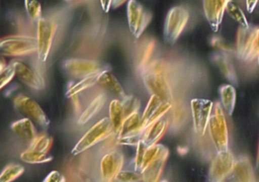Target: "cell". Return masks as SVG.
I'll return each mask as SVG.
<instances>
[{"label":"cell","mask_w":259,"mask_h":182,"mask_svg":"<svg viewBox=\"0 0 259 182\" xmlns=\"http://www.w3.org/2000/svg\"><path fill=\"white\" fill-rule=\"evenodd\" d=\"M115 130L110 118H104L95 124L82 138L79 140L72 150L74 156L80 154L91 147L114 134Z\"/></svg>","instance_id":"cell-3"},{"label":"cell","mask_w":259,"mask_h":182,"mask_svg":"<svg viewBox=\"0 0 259 182\" xmlns=\"http://www.w3.org/2000/svg\"><path fill=\"white\" fill-rule=\"evenodd\" d=\"M161 182H168V181H167V180H162Z\"/></svg>","instance_id":"cell-41"},{"label":"cell","mask_w":259,"mask_h":182,"mask_svg":"<svg viewBox=\"0 0 259 182\" xmlns=\"http://www.w3.org/2000/svg\"><path fill=\"white\" fill-rule=\"evenodd\" d=\"M43 182H66V177L58 171H53L47 175Z\"/></svg>","instance_id":"cell-34"},{"label":"cell","mask_w":259,"mask_h":182,"mask_svg":"<svg viewBox=\"0 0 259 182\" xmlns=\"http://www.w3.org/2000/svg\"><path fill=\"white\" fill-rule=\"evenodd\" d=\"M208 126L212 141L218 153L228 150L227 124L223 112L222 106L219 103L215 105L214 108H213Z\"/></svg>","instance_id":"cell-7"},{"label":"cell","mask_w":259,"mask_h":182,"mask_svg":"<svg viewBox=\"0 0 259 182\" xmlns=\"http://www.w3.org/2000/svg\"><path fill=\"white\" fill-rule=\"evenodd\" d=\"M235 161L229 150L218 153L210 166L209 179L210 182H224L233 173Z\"/></svg>","instance_id":"cell-11"},{"label":"cell","mask_w":259,"mask_h":182,"mask_svg":"<svg viewBox=\"0 0 259 182\" xmlns=\"http://www.w3.org/2000/svg\"><path fill=\"white\" fill-rule=\"evenodd\" d=\"M23 165L19 164H9L3 170L0 182H13L25 172Z\"/></svg>","instance_id":"cell-28"},{"label":"cell","mask_w":259,"mask_h":182,"mask_svg":"<svg viewBox=\"0 0 259 182\" xmlns=\"http://www.w3.org/2000/svg\"><path fill=\"white\" fill-rule=\"evenodd\" d=\"M62 68L72 77L84 78L94 74H100L104 71H110L111 67L103 61L70 58L62 63Z\"/></svg>","instance_id":"cell-2"},{"label":"cell","mask_w":259,"mask_h":182,"mask_svg":"<svg viewBox=\"0 0 259 182\" xmlns=\"http://www.w3.org/2000/svg\"><path fill=\"white\" fill-rule=\"evenodd\" d=\"M172 108V103L164 101L156 95H152L142 115V128L163 118L165 114Z\"/></svg>","instance_id":"cell-12"},{"label":"cell","mask_w":259,"mask_h":182,"mask_svg":"<svg viewBox=\"0 0 259 182\" xmlns=\"http://www.w3.org/2000/svg\"><path fill=\"white\" fill-rule=\"evenodd\" d=\"M233 172L236 173L238 182H254V174L251 165L244 159L235 164Z\"/></svg>","instance_id":"cell-23"},{"label":"cell","mask_w":259,"mask_h":182,"mask_svg":"<svg viewBox=\"0 0 259 182\" xmlns=\"http://www.w3.org/2000/svg\"><path fill=\"white\" fill-rule=\"evenodd\" d=\"M53 143H54V139L51 135L46 133H40L37 135V136L33 140L28 149L36 150L40 153H48L52 147Z\"/></svg>","instance_id":"cell-27"},{"label":"cell","mask_w":259,"mask_h":182,"mask_svg":"<svg viewBox=\"0 0 259 182\" xmlns=\"http://www.w3.org/2000/svg\"><path fill=\"white\" fill-rule=\"evenodd\" d=\"M109 115L115 133L117 134L122 127V123L125 118V112L122 107V102L118 100H112L109 106Z\"/></svg>","instance_id":"cell-21"},{"label":"cell","mask_w":259,"mask_h":182,"mask_svg":"<svg viewBox=\"0 0 259 182\" xmlns=\"http://www.w3.org/2000/svg\"><path fill=\"white\" fill-rule=\"evenodd\" d=\"M13 103L15 108L22 115L35 121L42 128H48L50 119L35 100L24 94H19L15 97Z\"/></svg>","instance_id":"cell-9"},{"label":"cell","mask_w":259,"mask_h":182,"mask_svg":"<svg viewBox=\"0 0 259 182\" xmlns=\"http://www.w3.org/2000/svg\"><path fill=\"white\" fill-rule=\"evenodd\" d=\"M143 81L151 96H157L164 101L171 103L172 90L167 78V67L164 62L152 61L144 71Z\"/></svg>","instance_id":"cell-1"},{"label":"cell","mask_w":259,"mask_h":182,"mask_svg":"<svg viewBox=\"0 0 259 182\" xmlns=\"http://www.w3.org/2000/svg\"><path fill=\"white\" fill-rule=\"evenodd\" d=\"M11 62L16 68V76L22 83L35 90H42L45 89V78L40 73L21 61L13 60Z\"/></svg>","instance_id":"cell-14"},{"label":"cell","mask_w":259,"mask_h":182,"mask_svg":"<svg viewBox=\"0 0 259 182\" xmlns=\"http://www.w3.org/2000/svg\"><path fill=\"white\" fill-rule=\"evenodd\" d=\"M25 7L30 18L34 21H38L41 17V5L37 1H25Z\"/></svg>","instance_id":"cell-30"},{"label":"cell","mask_w":259,"mask_h":182,"mask_svg":"<svg viewBox=\"0 0 259 182\" xmlns=\"http://www.w3.org/2000/svg\"><path fill=\"white\" fill-rule=\"evenodd\" d=\"M11 129L22 141L29 144L37 136L35 127L31 120L28 118L15 121L11 124Z\"/></svg>","instance_id":"cell-18"},{"label":"cell","mask_w":259,"mask_h":182,"mask_svg":"<svg viewBox=\"0 0 259 182\" xmlns=\"http://www.w3.org/2000/svg\"><path fill=\"white\" fill-rule=\"evenodd\" d=\"M98 83L113 95L122 97V98H124L126 96L119 80L110 71H104L99 74L98 77Z\"/></svg>","instance_id":"cell-20"},{"label":"cell","mask_w":259,"mask_h":182,"mask_svg":"<svg viewBox=\"0 0 259 182\" xmlns=\"http://www.w3.org/2000/svg\"><path fill=\"white\" fill-rule=\"evenodd\" d=\"M107 101V96L106 94L102 93L97 96L90 104L86 108L85 110L81 113V116L78 118V125H84L87 124L91 119L94 118L97 114L101 112L104 105Z\"/></svg>","instance_id":"cell-19"},{"label":"cell","mask_w":259,"mask_h":182,"mask_svg":"<svg viewBox=\"0 0 259 182\" xmlns=\"http://www.w3.org/2000/svg\"><path fill=\"white\" fill-rule=\"evenodd\" d=\"M257 57L259 60V30H258V40H257ZM259 62V61H258Z\"/></svg>","instance_id":"cell-39"},{"label":"cell","mask_w":259,"mask_h":182,"mask_svg":"<svg viewBox=\"0 0 259 182\" xmlns=\"http://www.w3.org/2000/svg\"><path fill=\"white\" fill-rule=\"evenodd\" d=\"M124 156L120 150H114L106 153L101 161V181L113 182L122 171Z\"/></svg>","instance_id":"cell-10"},{"label":"cell","mask_w":259,"mask_h":182,"mask_svg":"<svg viewBox=\"0 0 259 182\" xmlns=\"http://www.w3.org/2000/svg\"><path fill=\"white\" fill-rule=\"evenodd\" d=\"M229 2H204V9L206 17L213 31H218L222 20L224 9Z\"/></svg>","instance_id":"cell-17"},{"label":"cell","mask_w":259,"mask_h":182,"mask_svg":"<svg viewBox=\"0 0 259 182\" xmlns=\"http://www.w3.org/2000/svg\"><path fill=\"white\" fill-rule=\"evenodd\" d=\"M16 75V68H15L14 65L10 62L4 70L0 71V79H1L0 87L1 89L7 86Z\"/></svg>","instance_id":"cell-32"},{"label":"cell","mask_w":259,"mask_h":182,"mask_svg":"<svg viewBox=\"0 0 259 182\" xmlns=\"http://www.w3.org/2000/svg\"><path fill=\"white\" fill-rule=\"evenodd\" d=\"M21 159L25 163L28 164H43L52 161L53 157L48 153H40L36 150H28L22 153Z\"/></svg>","instance_id":"cell-25"},{"label":"cell","mask_w":259,"mask_h":182,"mask_svg":"<svg viewBox=\"0 0 259 182\" xmlns=\"http://www.w3.org/2000/svg\"><path fill=\"white\" fill-rule=\"evenodd\" d=\"M168 156V149L163 145L160 146L158 154L142 171V182H159Z\"/></svg>","instance_id":"cell-15"},{"label":"cell","mask_w":259,"mask_h":182,"mask_svg":"<svg viewBox=\"0 0 259 182\" xmlns=\"http://www.w3.org/2000/svg\"><path fill=\"white\" fill-rule=\"evenodd\" d=\"M79 177L82 180V182H101L98 181L96 179L94 178L92 176L89 175V174L84 172V171H80Z\"/></svg>","instance_id":"cell-35"},{"label":"cell","mask_w":259,"mask_h":182,"mask_svg":"<svg viewBox=\"0 0 259 182\" xmlns=\"http://www.w3.org/2000/svg\"><path fill=\"white\" fill-rule=\"evenodd\" d=\"M213 103L206 100H194L192 102V117L195 131L200 135H203L209 124Z\"/></svg>","instance_id":"cell-13"},{"label":"cell","mask_w":259,"mask_h":182,"mask_svg":"<svg viewBox=\"0 0 259 182\" xmlns=\"http://www.w3.org/2000/svg\"><path fill=\"white\" fill-rule=\"evenodd\" d=\"M37 24V58L40 62H45L51 53L57 24L54 20L43 17Z\"/></svg>","instance_id":"cell-6"},{"label":"cell","mask_w":259,"mask_h":182,"mask_svg":"<svg viewBox=\"0 0 259 182\" xmlns=\"http://www.w3.org/2000/svg\"><path fill=\"white\" fill-rule=\"evenodd\" d=\"M257 168H259V147H258V152H257Z\"/></svg>","instance_id":"cell-40"},{"label":"cell","mask_w":259,"mask_h":182,"mask_svg":"<svg viewBox=\"0 0 259 182\" xmlns=\"http://www.w3.org/2000/svg\"><path fill=\"white\" fill-rule=\"evenodd\" d=\"M122 107L125 112V117L138 112L141 107V102L137 97L134 95H126L122 100Z\"/></svg>","instance_id":"cell-29"},{"label":"cell","mask_w":259,"mask_h":182,"mask_svg":"<svg viewBox=\"0 0 259 182\" xmlns=\"http://www.w3.org/2000/svg\"><path fill=\"white\" fill-rule=\"evenodd\" d=\"M189 15L184 8L176 6L168 12L163 27V39L166 43L172 44L186 27Z\"/></svg>","instance_id":"cell-8"},{"label":"cell","mask_w":259,"mask_h":182,"mask_svg":"<svg viewBox=\"0 0 259 182\" xmlns=\"http://www.w3.org/2000/svg\"><path fill=\"white\" fill-rule=\"evenodd\" d=\"M168 124L169 122L164 118H160L158 121L150 124L144 130L142 141L148 147L157 144L166 133Z\"/></svg>","instance_id":"cell-16"},{"label":"cell","mask_w":259,"mask_h":182,"mask_svg":"<svg viewBox=\"0 0 259 182\" xmlns=\"http://www.w3.org/2000/svg\"><path fill=\"white\" fill-rule=\"evenodd\" d=\"M4 62H5V60H4V58L2 57V59H1V65H0V67H1V68H0V71L4 70V68L8 65H7V64H4Z\"/></svg>","instance_id":"cell-38"},{"label":"cell","mask_w":259,"mask_h":182,"mask_svg":"<svg viewBox=\"0 0 259 182\" xmlns=\"http://www.w3.org/2000/svg\"><path fill=\"white\" fill-rule=\"evenodd\" d=\"M0 50L6 56H28L37 51V38L28 35L6 36L0 41Z\"/></svg>","instance_id":"cell-4"},{"label":"cell","mask_w":259,"mask_h":182,"mask_svg":"<svg viewBox=\"0 0 259 182\" xmlns=\"http://www.w3.org/2000/svg\"><path fill=\"white\" fill-rule=\"evenodd\" d=\"M127 20L128 28L136 39L140 37L152 19L151 12L140 3L130 0L127 3Z\"/></svg>","instance_id":"cell-5"},{"label":"cell","mask_w":259,"mask_h":182,"mask_svg":"<svg viewBox=\"0 0 259 182\" xmlns=\"http://www.w3.org/2000/svg\"><path fill=\"white\" fill-rule=\"evenodd\" d=\"M221 106L227 114L231 115L233 112L236 101V93L234 88L231 86H225L221 87Z\"/></svg>","instance_id":"cell-24"},{"label":"cell","mask_w":259,"mask_h":182,"mask_svg":"<svg viewBox=\"0 0 259 182\" xmlns=\"http://www.w3.org/2000/svg\"><path fill=\"white\" fill-rule=\"evenodd\" d=\"M227 7L229 8V12H230V15L233 17V18L237 20V21H239V22H240L241 24H242L244 27H248L245 16H244L243 14H242V11H241L237 6H235V5L233 4L230 6V2H229Z\"/></svg>","instance_id":"cell-33"},{"label":"cell","mask_w":259,"mask_h":182,"mask_svg":"<svg viewBox=\"0 0 259 182\" xmlns=\"http://www.w3.org/2000/svg\"><path fill=\"white\" fill-rule=\"evenodd\" d=\"M155 49V42L153 39H149L142 44L139 50V56H138V68L144 73V71L151 64V57Z\"/></svg>","instance_id":"cell-22"},{"label":"cell","mask_w":259,"mask_h":182,"mask_svg":"<svg viewBox=\"0 0 259 182\" xmlns=\"http://www.w3.org/2000/svg\"><path fill=\"white\" fill-rule=\"evenodd\" d=\"M101 7H102L103 10L104 12H108L109 10H110V8L112 7V1H107V2H101Z\"/></svg>","instance_id":"cell-36"},{"label":"cell","mask_w":259,"mask_h":182,"mask_svg":"<svg viewBox=\"0 0 259 182\" xmlns=\"http://www.w3.org/2000/svg\"><path fill=\"white\" fill-rule=\"evenodd\" d=\"M99 74H94V75L89 76V77H84L81 79L79 82L71 86L66 93V97L67 98L75 97L79 93L82 92L84 89L92 87L94 85L98 83V77Z\"/></svg>","instance_id":"cell-26"},{"label":"cell","mask_w":259,"mask_h":182,"mask_svg":"<svg viewBox=\"0 0 259 182\" xmlns=\"http://www.w3.org/2000/svg\"><path fill=\"white\" fill-rule=\"evenodd\" d=\"M117 182H142V173L136 171L122 170L116 177Z\"/></svg>","instance_id":"cell-31"},{"label":"cell","mask_w":259,"mask_h":182,"mask_svg":"<svg viewBox=\"0 0 259 182\" xmlns=\"http://www.w3.org/2000/svg\"><path fill=\"white\" fill-rule=\"evenodd\" d=\"M126 3V1H119V0H116V1H112V8L113 9H116V8L119 7V6L123 5L124 3Z\"/></svg>","instance_id":"cell-37"}]
</instances>
